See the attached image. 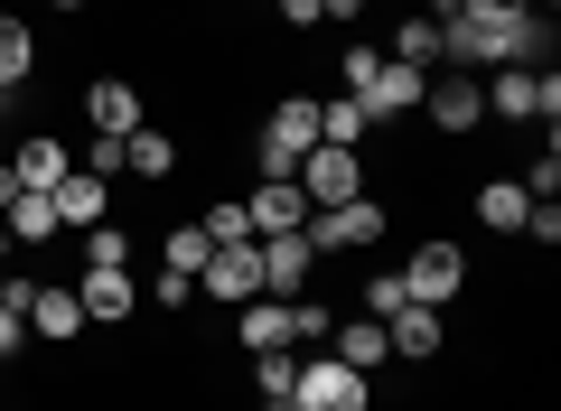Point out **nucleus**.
<instances>
[{"mask_svg": "<svg viewBox=\"0 0 561 411\" xmlns=\"http://www.w3.org/2000/svg\"><path fill=\"white\" fill-rule=\"evenodd\" d=\"M206 253H216V243H206V225H169V235H160V272H187V281H197Z\"/></svg>", "mask_w": 561, "mask_h": 411, "instance_id": "bb28decb", "label": "nucleus"}, {"mask_svg": "<svg viewBox=\"0 0 561 411\" xmlns=\"http://www.w3.org/2000/svg\"><path fill=\"white\" fill-rule=\"evenodd\" d=\"M309 150H319V103H309V94H280L272 122H262V140H253V178H300Z\"/></svg>", "mask_w": 561, "mask_h": 411, "instance_id": "7ed1b4c3", "label": "nucleus"}, {"mask_svg": "<svg viewBox=\"0 0 561 411\" xmlns=\"http://www.w3.org/2000/svg\"><path fill=\"white\" fill-rule=\"evenodd\" d=\"M20 346H28V318H20V309H0V365H20Z\"/></svg>", "mask_w": 561, "mask_h": 411, "instance_id": "c9c22d12", "label": "nucleus"}, {"mask_svg": "<svg viewBox=\"0 0 561 411\" xmlns=\"http://www.w3.org/2000/svg\"><path fill=\"white\" fill-rule=\"evenodd\" d=\"M0 309H28V281H10V262H0Z\"/></svg>", "mask_w": 561, "mask_h": 411, "instance_id": "e433bc0d", "label": "nucleus"}, {"mask_svg": "<svg viewBox=\"0 0 561 411\" xmlns=\"http://www.w3.org/2000/svg\"><path fill=\"white\" fill-rule=\"evenodd\" d=\"M150 299H160V309H187V299H197V281H187V272H150Z\"/></svg>", "mask_w": 561, "mask_h": 411, "instance_id": "2f4dec72", "label": "nucleus"}, {"mask_svg": "<svg viewBox=\"0 0 561 411\" xmlns=\"http://www.w3.org/2000/svg\"><path fill=\"white\" fill-rule=\"evenodd\" d=\"M84 122L94 132H140V84L131 76H84Z\"/></svg>", "mask_w": 561, "mask_h": 411, "instance_id": "2eb2a0df", "label": "nucleus"}, {"mask_svg": "<svg viewBox=\"0 0 561 411\" xmlns=\"http://www.w3.org/2000/svg\"><path fill=\"white\" fill-rule=\"evenodd\" d=\"M319 140H337V150H365V140H375V122L356 113V94H337V103H319Z\"/></svg>", "mask_w": 561, "mask_h": 411, "instance_id": "393cba45", "label": "nucleus"}, {"mask_svg": "<svg viewBox=\"0 0 561 411\" xmlns=\"http://www.w3.org/2000/svg\"><path fill=\"white\" fill-rule=\"evenodd\" d=\"M309 272H319L309 235H262V299H309Z\"/></svg>", "mask_w": 561, "mask_h": 411, "instance_id": "9b49d317", "label": "nucleus"}, {"mask_svg": "<svg viewBox=\"0 0 561 411\" xmlns=\"http://www.w3.org/2000/svg\"><path fill=\"white\" fill-rule=\"evenodd\" d=\"M243 216H253V243H262V235H300V225H309V196H300V178H253Z\"/></svg>", "mask_w": 561, "mask_h": 411, "instance_id": "ddd939ff", "label": "nucleus"}, {"mask_svg": "<svg viewBox=\"0 0 561 411\" xmlns=\"http://www.w3.org/2000/svg\"><path fill=\"white\" fill-rule=\"evenodd\" d=\"M328 328H337L328 299H290V346H328Z\"/></svg>", "mask_w": 561, "mask_h": 411, "instance_id": "c756f323", "label": "nucleus"}, {"mask_svg": "<svg viewBox=\"0 0 561 411\" xmlns=\"http://www.w3.org/2000/svg\"><path fill=\"white\" fill-rule=\"evenodd\" d=\"M206 243H253V216H243V206H234V196H225V206H206Z\"/></svg>", "mask_w": 561, "mask_h": 411, "instance_id": "7c9ffc66", "label": "nucleus"}, {"mask_svg": "<svg viewBox=\"0 0 561 411\" xmlns=\"http://www.w3.org/2000/svg\"><path fill=\"white\" fill-rule=\"evenodd\" d=\"M272 10H280V28H319L328 20V0H272Z\"/></svg>", "mask_w": 561, "mask_h": 411, "instance_id": "f704fd0d", "label": "nucleus"}, {"mask_svg": "<svg viewBox=\"0 0 561 411\" xmlns=\"http://www.w3.org/2000/svg\"><path fill=\"white\" fill-rule=\"evenodd\" d=\"M383 336H393V355L431 365V355H440V309H421V299H402V309L383 318Z\"/></svg>", "mask_w": 561, "mask_h": 411, "instance_id": "a211bd4d", "label": "nucleus"}, {"mask_svg": "<svg viewBox=\"0 0 561 411\" xmlns=\"http://www.w3.org/2000/svg\"><path fill=\"white\" fill-rule=\"evenodd\" d=\"M84 169H94V178H113V169H122V132H94V150H84Z\"/></svg>", "mask_w": 561, "mask_h": 411, "instance_id": "72a5a7b5", "label": "nucleus"}, {"mask_svg": "<svg viewBox=\"0 0 561 411\" xmlns=\"http://www.w3.org/2000/svg\"><path fill=\"white\" fill-rule=\"evenodd\" d=\"M122 169L150 178V187H169V169H179V140H169V132H122Z\"/></svg>", "mask_w": 561, "mask_h": 411, "instance_id": "4be33fe9", "label": "nucleus"}, {"mask_svg": "<svg viewBox=\"0 0 561 411\" xmlns=\"http://www.w3.org/2000/svg\"><path fill=\"white\" fill-rule=\"evenodd\" d=\"M0 225H10V243H28V253L66 235V225H57V206H47L38 187H20V196H10V206H0Z\"/></svg>", "mask_w": 561, "mask_h": 411, "instance_id": "aec40b11", "label": "nucleus"}, {"mask_svg": "<svg viewBox=\"0 0 561 411\" xmlns=\"http://www.w3.org/2000/svg\"><path fill=\"white\" fill-rule=\"evenodd\" d=\"M524 206H534L524 178H486V187H478V225H486V235H524Z\"/></svg>", "mask_w": 561, "mask_h": 411, "instance_id": "5701e85b", "label": "nucleus"}, {"mask_svg": "<svg viewBox=\"0 0 561 411\" xmlns=\"http://www.w3.org/2000/svg\"><path fill=\"white\" fill-rule=\"evenodd\" d=\"M440 10H449V0H440Z\"/></svg>", "mask_w": 561, "mask_h": 411, "instance_id": "37998d69", "label": "nucleus"}, {"mask_svg": "<svg viewBox=\"0 0 561 411\" xmlns=\"http://www.w3.org/2000/svg\"><path fill=\"white\" fill-rule=\"evenodd\" d=\"M328 355L375 374V365H393V336H383V318H346V328H328Z\"/></svg>", "mask_w": 561, "mask_h": 411, "instance_id": "f3484780", "label": "nucleus"}, {"mask_svg": "<svg viewBox=\"0 0 561 411\" xmlns=\"http://www.w3.org/2000/svg\"><path fill=\"white\" fill-rule=\"evenodd\" d=\"M337 84L356 94V113L375 122V132H393L402 113H421V84H431V76L402 66V57H383V47H346V57H337Z\"/></svg>", "mask_w": 561, "mask_h": 411, "instance_id": "f03ea898", "label": "nucleus"}, {"mask_svg": "<svg viewBox=\"0 0 561 411\" xmlns=\"http://www.w3.org/2000/svg\"><path fill=\"white\" fill-rule=\"evenodd\" d=\"M234 328H243V355H280L290 346V299H243Z\"/></svg>", "mask_w": 561, "mask_h": 411, "instance_id": "6ab92c4d", "label": "nucleus"}, {"mask_svg": "<svg viewBox=\"0 0 561 411\" xmlns=\"http://www.w3.org/2000/svg\"><path fill=\"white\" fill-rule=\"evenodd\" d=\"M28 76H38V38H28V28L0 10V94H20Z\"/></svg>", "mask_w": 561, "mask_h": 411, "instance_id": "b1692460", "label": "nucleus"}, {"mask_svg": "<svg viewBox=\"0 0 561 411\" xmlns=\"http://www.w3.org/2000/svg\"><path fill=\"white\" fill-rule=\"evenodd\" d=\"M402 309V272H383V281H365V318H393Z\"/></svg>", "mask_w": 561, "mask_h": 411, "instance_id": "473e14b6", "label": "nucleus"}, {"mask_svg": "<svg viewBox=\"0 0 561 411\" xmlns=\"http://www.w3.org/2000/svg\"><path fill=\"white\" fill-rule=\"evenodd\" d=\"M383 225H393V206H375V196H346V206H309V253H375Z\"/></svg>", "mask_w": 561, "mask_h": 411, "instance_id": "423d86ee", "label": "nucleus"}, {"mask_svg": "<svg viewBox=\"0 0 561 411\" xmlns=\"http://www.w3.org/2000/svg\"><path fill=\"white\" fill-rule=\"evenodd\" d=\"M0 262H10V225H0Z\"/></svg>", "mask_w": 561, "mask_h": 411, "instance_id": "a19ab883", "label": "nucleus"}, {"mask_svg": "<svg viewBox=\"0 0 561 411\" xmlns=\"http://www.w3.org/2000/svg\"><path fill=\"white\" fill-rule=\"evenodd\" d=\"M375 402V374L337 365V355H300V374H290V411H365Z\"/></svg>", "mask_w": 561, "mask_h": 411, "instance_id": "20e7f679", "label": "nucleus"}, {"mask_svg": "<svg viewBox=\"0 0 561 411\" xmlns=\"http://www.w3.org/2000/svg\"><path fill=\"white\" fill-rule=\"evenodd\" d=\"M440 57L449 66H534V57H552V28H542V10H478V0H449L440 10Z\"/></svg>", "mask_w": 561, "mask_h": 411, "instance_id": "f257e3e1", "label": "nucleus"}, {"mask_svg": "<svg viewBox=\"0 0 561 411\" xmlns=\"http://www.w3.org/2000/svg\"><path fill=\"white\" fill-rule=\"evenodd\" d=\"M393 57L431 76V57H440V20H402V28H393Z\"/></svg>", "mask_w": 561, "mask_h": 411, "instance_id": "cd10ccee", "label": "nucleus"}, {"mask_svg": "<svg viewBox=\"0 0 561 411\" xmlns=\"http://www.w3.org/2000/svg\"><path fill=\"white\" fill-rule=\"evenodd\" d=\"M478 94H486V122H561L552 66H496V84H478Z\"/></svg>", "mask_w": 561, "mask_h": 411, "instance_id": "39448f33", "label": "nucleus"}, {"mask_svg": "<svg viewBox=\"0 0 561 411\" xmlns=\"http://www.w3.org/2000/svg\"><path fill=\"white\" fill-rule=\"evenodd\" d=\"M0 103H10V94H0Z\"/></svg>", "mask_w": 561, "mask_h": 411, "instance_id": "79ce46f5", "label": "nucleus"}, {"mask_svg": "<svg viewBox=\"0 0 561 411\" xmlns=\"http://www.w3.org/2000/svg\"><path fill=\"white\" fill-rule=\"evenodd\" d=\"M47 206H57V225H76V235H84V225H103V216H113V178L66 169L57 187H47Z\"/></svg>", "mask_w": 561, "mask_h": 411, "instance_id": "4468645a", "label": "nucleus"}, {"mask_svg": "<svg viewBox=\"0 0 561 411\" xmlns=\"http://www.w3.org/2000/svg\"><path fill=\"white\" fill-rule=\"evenodd\" d=\"M290 374H300V355H290V346L253 355V392H262V402H290Z\"/></svg>", "mask_w": 561, "mask_h": 411, "instance_id": "c85d7f7f", "label": "nucleus"}, {"mask_svg": "<svg viewBox=\"0 0 561 411\" xmlns=\"http://www.w3.org/2000/svg\"><path fill=\"white\" fill-rule=\"evenodd\" d=\"M47 10H84V0H47Z\"/></svg>", "mask_w": 561, "mask_h": 411, "instance_id": "ea45409f", "label": "nucleus"}, {"mask_svg": "<svg viewBox=\"0 0 561 411\" xmlns=\"http://www.w3.org/2000/svg\"><path fill=\"white\" fill-rule=\"evenodd\" d=\"M76 299H84L94 328H122V318L140 309V281H131V272H76Z\"/></svg>", "mask_w": 561, "mask_h": 411, "instance_id": "dca6fc26", "label": "nucleus"}, {"mask_svg": "<svg viewBox=\"0 0 561 411\" xmlns=\"http://www.w3.org/2000/svg\"><path fill=\"white\" fill-rule=\"evenodd\" d=\"M478 10H542V0H478Z\"/></svg>", "mask_w": 561, "mask_h": 411, "instance_id": "58836bf2", "label": "nucleus"}, {"mask_svg": "<svg viewBox=\"0 0 561 411\" xmlns=\"http://www.w3.org/2000/svg\"><path fill=\"white\" fill-rule=\"evenodd\" d=\"M197 299H225V309L262 299V243H216V253L197 262Z\"/></svg>", "mask_w": 561, "mask_h": 411, "instance_id": "1a4fd4ad", "label": "nucleus"}, {"mask_svg": "<svg viewBox=\"0 0 561 411\" xmlns=\"http://www.w3.org/2000/svg\"><path fill=\"white\" fill-rule=\"evenodd\" d=\"M10 169H20V187H38V196H47V187L66 178V169H76V159H66V140H57V132H28Z\"/></svg>", "mask_w": 561, "mask_h": 411, "instance_id": "412c9836", "label": "nucleus"}, {"mask_svg": "<svg viewBox=\"0 0 561 411\" xmlns=\"http://www.w3.org/2000/svg\"><path fill=\"white\" fill-rule=\"evenodd\" d=\"M300 196H309V206H346V196H365V150L319 140V150L300 159Z\"/></svg>", "mask_w": 561, "mask_h": 411, "instance_id": "9d476101", "label": "nucleus"}, {"mask_svg": "<svg viewBox=\"0 0 561 411\" xmlns=\"http://www.w3.org/2000/svg\"><path fill=\"white\" fill-rule=\"evenodd\" d=\"M28 336H38V346H76L84 336V299H76V281H47V290H28Z\"/></svg>", "mask_w": 561, "mask_h": 411, "instance_id": "f8f14e48", "label": "nucleus"}, {"mask_svg": "<svg viewBox=\"0 0 561 411\" xmlns=\"http://www.w3.org/2000/svg\"><path fill=\"white\" fill-rule=\"evenodd\" d=\"M421 122H431L440 140H468V132L486 122V94H478V76H468V66H459V76H431V84H421Z\"/></svg>", "mask_w": 561, "mask_h": 411, "instance_id": "6e6552de", "label": "nucleus"}, {"mask_svg": "<svg viewBox=\"0 0 561 411\" xmlns=\"http://www.w3.org/2000/svg\"><path fill=\"white\" fill-rule=\"evenodd\" d=\"M84 272H131V235H122L113 216L84 225Z\"/></svg>", "mask_w": 561, "mask_h": 411, "instance_id": "a878e982", "label": "nucleus"}, {"mask_svg": "<svg viewBox=\"0 0 561 411\" xmlns=\"http://www.w3.org/2000/svg\"><path fill=\"white\" fill-rule=\"evenodd\" d=\"M402 299H421V309H449V299H468V253L449 235H431L412 262H402Z\"/></svg>", "mask_w": 561, "mask_h": 411, "instance_id": "0eeeda50", "label": "nucleus"}, {"mask_svg": "<svg viewBox=\"0 0 561 411\" xmlns=\"http://www.w3.org/2000/svg\"><path fill=\"white\" fill-rule=\"evenodd\" d=\"M356 10H365V0H328V20H356Z\"/></svg>", "mask_w": 561, "mask_h": 411, "instance_id": "4c0bfd02", "label": "nucleus"}]
</instances>
